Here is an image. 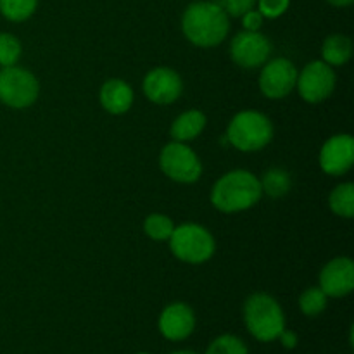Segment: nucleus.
Wrapping results in <instances>:
<instances>
[{"instance_id":"obj_1","label":"nucleus","mask_w":354,"mask_h":354,"mask_svg":"<svg viewBox=\"0 0 354 354\" xmlns=\"http://www.w3.org/2000/svg\"><path fill=\"white\" fill-rule=\"evenodd\" d=\"M182 30L187 40L197 47H216L230 31V19L216 2L199 0L183 12Z\"/></svg>"},{"instance_id":"obj_2","label":"nucleus","mask_w":354,"mask_h":354,"mask_svg":"<svg viewBox=\"0 0 354 354\" xmlns=\"http://www.w3.org/2000/svg\"><path fill=\"white\" fill-rule=\"evenodd\" d=\"M263 196L258 176L245 169L228 171L211 189V204L221 213H239L259 203Z\"/></svg>"},{"instance_id":"obj_3","label":"nucleus","mask_w":354,"mask_h":354,"mask_svg":"<svg viewBox=\"0 0 354 354\" xmlns=\"http://www.w3.org/2000/svg\"><path fill=\"white\" fill-rule=\"evenodd\" d=\"M245 327L254 339L272 342L286 328V317L275 297L265 292L252 294L244 304Z\"/></svg>"},{"instance_id":"obj_4","label":"nucleus","mask_w":354,"mask_h":354,"mask_svg":"<svg viewBox=\"0 0 354 354\" xmlns=\"http://www.w3.org/2000/svg\"><path fill=\"white\" fill-rule=\"evenodd\" d=\"M227 138L242 152L261 151L272 142L273 124L266 114L258 111H242L232 118L227 128Z\"/></svg>"},{"instance_id":"obj_5","label":"nucleus","mask_w":354,"mask_h":354,"mask_svg":"<svg viewBox=\"0 0 354 354\" xmlns=\"http://www.w3.org/2000/svg\"><path fill=\"white\" fill-rule=\"evenodd\" d=\"M169 241V249L180 261L201 265L214 254V239L204 227L196 223H183L175 227Z\"/></svg>"},{"instance_id":"obj_6","label":"nucleus","mask_w":354,"mask_h":354,"mask_svg":"<svg viewBox=\"0 0 354 354\" xmlns=\"http://www.w3.org/2000/svg\"><path fill=\"white\" fill-rule=\"evenodd\" d=\"M40 93L37 76L28 69L7 66L0 71V100L12 109H26Z\"/></svg>"},{"instance_id":"obj_7","label":"nucleus","mask_w":354,"mask_h":354,"mask_svg":"<svg viewBox=\"0 0 354 354\" xmlns=\"http://www.w3.org/2000/svg\"><path fill=\"white\" fill-rule=\"evenodd\" d=\"M159 166L168 178L178 183H194L203 175L199 158L183 142L173 140L166 145L159 156Z\"/></svg>"},{"instance_id":"obj_8","label":"nucleus","mask_w":354,"mask_h":354,"mask_svg":"<svg viewBox=\"0 0 354 354\" xmlns=\"http://www.w3.org/2000/svg\"><path fill=\"white\" fill-rule=\"evenodd\" d=\"M297 90L306 102L318 104L328 99L335 88V73L324 61H313L297 75Z\"/></svg>"},{"instance_id":"obj_9","label":"nucleus","mask_w":354,"mask_h":354,"mask_svg":"<svg viewBox=\"0 0 354 354\" xmlns=\"http://www.w3.org/2000/svg\"><path fill=\"white\" fill-rule=\"evenodd\" d=\"M297 75L296 66L289 59L277 57L266 61L259 75V90L268 99H283L296 88Z\"/></svg>"},{"instance_id":"obj_10","label":"nucleus","mask_w":354,"mask_h":354,"mask_svg":"<svg viewBox=\"0 0 354 354\" xmlns=\"http://www.w3.org/2000/svg\"><path fill=\"white\" fill-rule=\"evenodd\" d=\"M272 52V44L259 31H241L230 44L232 61L244 69H256L265 64Z\"/></svg>"},{"instance_id":"obj_11","label":"nucleus","mask_w":354,"mask_h":354,"mask_svg":"<svg viewBox=\"0 0 354 354\" xmlns=\"http://www.w3.org/2000/svg\"><path fill=\"white\" fill-rule=\"evenodd\" d=\"M142 90L151 102L168 106L182 95L183 83L178 73L173 69L156 68L145 75Z\"/></svg>"},{"instance_id":"obj_12","label":"nucleus","mask_w":354,"mask_h":354,"mask_svg":"<svg viewBox=\"0 0 354 354\" xmlns=\"http://www.w3.org/2000/svg\"><path fill=\"white\" fill-rule=\"evenodd\" d=\"M354 162V140L351 135H334L320 151V168L330 176L346 175Z\"/></svg>"},{"instance_id":"obj_13","label":"nucleus","mask_w":354,"mask_h":354,"mask_svg":"<svg viewBox=\"0 0 354 354\" xmlns=\"http://www.w3.org/2000/svg\"><path fill=\"white\" fill-rule=\"evenodd\" d=\"M320 289L327 297H344L354 289V263L339 256L328 261L320 273Z\"/></svg>"},{"instance_id":"obj_14","label":"nucleus","mask_w":354,"mask_h":354,"mask_svg":"<svg viewBox=\"0 0 354 354\" xmlns=\"http://www.w3.org/2000/svg\"><path fill=\"white\" fill-rule=\"evenodd\" d=\"M196 327L192 308L183 303H173L162 310L159 317V330L169 341H183Z\"/></svg>"},{"instance_id":"obj_15","label":"nucleus","mask_w":354,"mask_h":354,"mask_svg":"<svg viewBox=\"0 0 354 354\" xmlns=\"http://www.w3.org/2000/svg\"><path fill=\"white\" fill-rule=\"evenodd\" d=\"M100 106L111 114H124L133 104V90L123 80H107L99 92Z\"/></svg>"},{"instance_id":"obj_16","label":"nucleus","mask_w":354,"mask_h":354,"mask_svg":"<svg viewBox=\"0 0 354 354\" xmlns=\"http://www.w3.org/2000/svg\"><path fill=\"white\" fill-rule=\"evenodd\" d=\"M206 127V116L201 111L190 109L180 114L171 124V137L175 142H190L201 135V131Z\"/></svg>"},{"instance_id":"obj_17","label":"nucleus","mask_w":354,"mask_h":354,"mask_svg":"<svg viewBox=\"0 0 354 354\" xmlns=\"http://www.w3.org/2000/svg\"><path fill=\"white\" fill-rule=\"evenodd\" d=\"M353 55V41L346 35H332L322 45V57L328 66H344Z\"/></svg>"},{"instance_id":"obj_18","label":"nucleus","mask_w":354,"mask_h":354,"mask_svg":"<svg viewBox=\"0 0 354 354\" xmlns=\"http://www.w3.org/2000/svg\"><path fill=\"white\" fill-rule=\"evenodd\" d=\"M259 183H261L263 194H266V196L270 197H275V199L289 194L290 185H292L289 173H287L286 169L280 168L268 169V171L263 175V180H259Z\"/></svg>"},{"instance_id":"obj_19","label":"nucleus","mask_w":354,"mask_h":354,"mask_svg":"<svg viewBox=\"0 0 354 354\" xmlns=\"http://www.w3.org/2000/svg\"><path fill=\"white\" fill-rule=\"evenodd\" d=\"M330 209L341 218H353L354 214V185L353 183H341L332 190L328 197Z\"/></svg>"},{"instance_id":"obj_20","label":"nucleus","mask_w":354,"mask_h":354,"mask_svg":"<svg viewBox=\"0 0 354 354\" xmlns=\"http://www.w3.org/2000/svg\"><path fill=\"white\" fill-rule=\"evenodd\" d=\"M38 0H0V14L12 23H21L33 16Z\"/></svg>"},{"instance_id":"obj_21","label":"nucleus","mask_w":354,"mask_h":354,"mask_svg":"<svg viewBox=\"0 0 354 354\" xmlns=\"http://www.w3.org/2000/svg\"><path fill=\"white\" fill-rule=\"evenodd\" d=\"M173 230H175V223L166 214H149L144 221V232L152 241H168L171 237Z\"/></svg>"},{"instance_id":"obj_22","label":"nucleus","mask_w":354,"mask_h":354,"mask_svg":"<svg viewBox=\"0 0 354 354\" xmlns=\"http://www.w3.org/2000/svg\"><path fill=\"white\" fill-rule=\"evenodd\" d=\"M299 308L306 317H318L327 308V296L320 287H310L301 294Z\"/></svg>"},{"instance_id":"obj_23","label":"nucleus","mask_w":354,"mask_h":354,"mask_svg":"<svg viewBox=\"0 0 354 354\" xmlns=\"http://www.w3.org/2000/svg\"><path fill=\"white\" fill-rule=\"evenodd\" d=\"M21 47L19 40L10 33H0V66L7 68V66H16L21 57Z\"/></svg>"},{"instance_id":"obj_24","label":"nucleus","mask_w":354,"mask_h":354,"mask_svg":"<svg viewBox=\"0 0 354 354\" xmlns=\"http://www.w3.org/2000/svg\"><path fill=\"white\" fill-rule=\"evenodd\" d=\"M206 354H248V348L241 339L227 334L214 339L207 348Z\"/></svg>"},{"instance_id":"obj_25","label":"nucleus","mask_w":354,"mask_h":354,"mask_svg":"<svg viewBox=\"0 0 354 354\" xmlns=\"http://www.w3.org/2000/svg\"><path fill=\"white\" fill-rule=\"evenodd\" d=\"M290 0H258V10L263 17L277 19L287 12Z\"/></svg>"},{"instance_id":"obj_26","label":"nucleus","mask_w":354,"mask_h":354,"mask_svg":"<svg viewBox=\"0 0 354 354\" xmlns=\"http://www.w3.org/2000/svg\"><path fill=\"white\" fill-rule=\"evenodd\" d=\"M216 3L227 12L228 17H242L248 10L254 9L256 0H216Z\"/></svg>"},{"instance_id":"obj_27","label":"nucleus","mask_w":354,"mask_h":354,"mask_svg":"<svg viewBox=\"0 0 354 354\" xmlns=\"http://www.w3.org/2000/svg\"><path fill=\"white\" fill-rule=\"evenodd\" d=\"M263 19L265 17L259 14V10L251 9L242 16V26L245 31H259V28L263 26Z\"/></svg>"},{"instance_id":"obj_28","label":"nucleus","mask_w":354,"mask_h":354,"mask_svg":"<svg viewBox=\"0 0 354 354\" xmlns=\"http://www.w3.org/2000/svg\"><path fill=\"white\" fill-rule=\"evenodd\" d=\"M279 339L282 341L283 348H287V349H294L297 346V335H296V332H292V330H286V328H283V332L279 335Z\"/></svg>"},{"instance_id":"obj_29","label":"nucleus","mask_w":354,"mask_h":354,"mask_svg":"<svg viewBox=\"0 0 354 354\" xmlns=\"http://www.w3.org/2000/svg\"><path fill=\"white\" fill-rule=\"evenodd\" d=\"M327 2L334 7H348L351 6L354 0H327Z\"/></svg>"},{"instance_id":"obj_30","label":"nucleus","mask_w":354,"mask_h":354,"mask_svg":"<svg viewBox=\"0 0 354 354\" xmlns=\"http://www.w3.org/2000/svg\"><path fill=\"white\" fill-rule=\"evenodd\" d=\"M171 354H196V353H192V351H176V353H171Z\"/></svg>"},{"instance_id":"obj_31","label":"nucleus","mask_w":354,"mask_h":354,"mask_svg":"<svg viewBox=\"0 0 354 354\" xmlns=\"http://www.w3.org/2000/svg\"><path fill=\"white\" fill-rule=\"evenodd\" d=\"M138 354H147V353H138Z\"/></svg>"}]
</instances>
